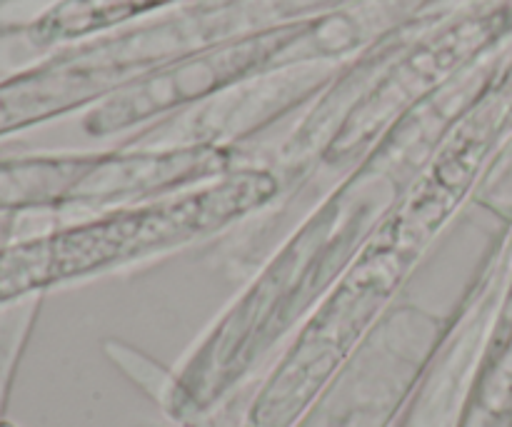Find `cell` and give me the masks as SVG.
Masks as SVG:
<instances>
[{"mask_svg": "<svg viewBox=\"0 0 512 427\" xmlns=\"http://www.w3.org/2000/svg\"><path fill=\"white\" fill-rule=\"evenodd\" d=\"M240 168L245 165L228 145L0 160V215L48 213L83 220L185 193Z\"/></svg>", "mask_w": 512, "mask_h": 427, "instance_id": "cell-1", "label": "cell"}, {"mask_svg": "<svg viewBox=\"0 0 512 427\" xmlns=\"http://www.w3.org/2000/svg\"><path fill=\"white\" fill-rule=\"evenodd\" d=\"M448 325V313L398 298L293 427H393Z\"/></svg>", "mask_w": 512, "mask_h": 427, "instance_id": "cell-2", "label": "cell"}, {"mask_svg": "<svg viewBox=\"0 0 512 427\" xmlns=\"http://www.w3.org/2000/svg\"><path fill=\"white\" fill-rule=\"evenodd\" d=\"M63 283H70V275L55 228L23 240H10L0 248V305Z\"/></svg>", "mask_w": 512, "mask_h": 427, "instance_id": "cell-3", "label": "cell"}, {"mask_svg": "<svg viewBox=\"0 0 512 427\" xmlns=\"http://www.w3.org/2000/svg\"><path fill=\"white\" fill-rule=\"evenodd\" d=\"M165 3L170 0H60L30 25L28 38L38 48H48L123 23Z\"/></svg>", "mask_w": 512, "mask_h": 427, "instance_id": "cell-4", "label": "cell"}, {"mask_svg": "<svg viewBox=\"0 0 512 427\" xmlns=\"http://www.w3.org/2000/svg\"><path fill=\"white\" fill-rule=\"evenodd\" d=\"M105 353L113 360L115 368L123 370V375H128V378L133 380L158 408H163L175 383L173 370L160 368L155 360L145 358L140 350L130 348V345L125 343H118V340H108V343H105Z\"/></svg>", "mask_w": 512, "mask_h": 427, "instance_id": "cell-5", "label": "cell"}, {"mask_svg": "<svg viewBox=\"0 0 512 427\" xmlns=\"http://www.w3.org/2000/svg\"><path fill=\"white\" fill-rule=\"evenodd\" d=\"M0 427H15V425H10V423H0Z\"/></svg>", "mask_w": 512, "mask_h": 427, "instance_id": "cell-6", "label": "cell"}]
</instances>
